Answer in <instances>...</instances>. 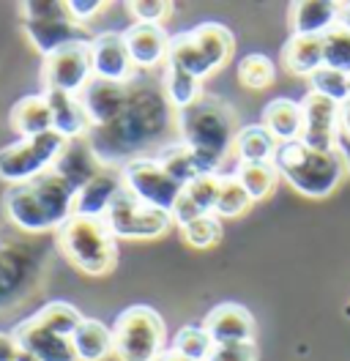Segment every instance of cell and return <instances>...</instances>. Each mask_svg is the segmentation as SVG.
<instances>
[{
    "instance_id": "1",
    "label": "cell",
    "mask_w": 350,
    "mask_h": 361,
    "mask_svg": "<svg viewBox=\"0 0 350 361\" xmlns=\"http://www.w3.org/2000/svg\"><path fill=\"white\" fill-rule=\"evenodd\" d=\"M167 126L170 104L162 85H153L148 80H129V99L121 115L102 129H90L85 140L104 167L121 170L126 161L140 159L145 148L159 142Z\"/></svg>"
},
{
    "instance_id": "2",
    "label": "cell",
    "mask_w": 350,
    "mask_h": 361,
    "mask_svg": "<svg viewBox=\"0 0 350 361\" xmlns=\"http://www.w3.org/2000/svg\"><path fill=\"white\" fill-rule=\"evenodd\" d=\"M175 129L181 142L195 154L200 176H219V167L236 145L241 126L230 102L203 93L195 104L175 113Z\"/></svg>"
},
{
    "instance_id": "3",
    "label": "cell",
    "mask_w": 350,
    "mask_h": 361,
    "mask_svg": "<svg viewBox=\"0 0 350 361\" xmlns=\"http://www.w3.org/2000/svg\"><path fill=\"white\" fill-rule=\"evenodd\" d=\"M74 200L77 189L64 176L49 170L39 178L8 186L3 195V211L8 222L25 233H49L74 214Z\"/></svg>"
},
{
    "instance_id": "4",
    "label": "cell",
    "mask_w": 350,
    "mask_h": 361,
    "mask_svg": "<svg viewBox=\"0 0 350 361\" xmlns=\"http://www.w3.org/2000/svg\"><path fill=\"white\" fill-rule=\"evenodd\" d=\"M80 310L68 301H49L36 315L25 317L14 326L11 337L22 353L36 361H77L71 334L80 326Z\"/></svg>"
},
{
    "instance_id": "5",
    "label": "cell",
    "mask_w": 350,
    "mask_h": 361,
    "mask_svg": "<svg viewBox=\"0 0 350 361\" xmlns=\"http://www.w3.org/2000/svg\"><path fill=\"white\" fill-rule=\"evenodd\" d=\"M274 167L298 195L309 200H326L345 176L337 151H315L301 140L282 142L274 154Z\"/></svg>"
},
{
    "instance_id": "6",
    "label": "cell",
    "mask_w": 350,
    "mask_h": 361,
    "mask_svg": "<svg viewBox=\"0 0 350 361\" xmlns=\"http://www.w3.org/2000/svg\"><path fill=\"white\" fill-rule=\"evenodd\" d=\"M55 235L66 260L88 276H104L118 263V238L102 216L71 214Z\"/></svg>"
},
{
    "instance_id": "7",
    "label": "cell",
    "mask_w": 350,
    "mask_h": 361,
    "mask_svg": "<svg viewBox=\"0 0 350 361\" xmlns=\"http://www.w3.org/2000/svg\"><path fill=\"white\" fill-rule=\"evenodd\" d=\"M109 329L112 356L118 361H159L167 350V326L153 307L131 304Z\"/></svg>"
},
{
    "instance_id": "8",
    "label": "cell",
    "mask_w": 350,
    "mask_h": 361,
    "mask_svg": "<svg viewBox=\"0 0 350 361\" xmlns=\"http://www.w3.org/2000/svg\"><path fill=\"white\" fill-rule=\"evenodd\" d=\"M22 25L28 39L44 58L58 52L61 47L90 42L85 25H80L66 8V3H22Z\"/></svg>"
},
{
    "instance_id": "9",
    "label": "cell",
    "mask_w": 350,
    "mask_h": 361,
    "mask_svg": "<svg viewBox=\"0 0 350 361\" xmlns=\"http://www.w3.org/2000/svg\"><path fill=\"white\" fill-rule=\"evenodd\" d=\"M66 140L58 132H44L36 137H22L0 148V180L17 186L49 173L64 151Z\"/></svg>"
},
{
    "instance_id": "10",
    "label": "cell",
    "mask_w": 350,
    "mask_h": 361,
    "mask_svg": "<svg viewBox=\"0 0 350 361\" xmlns=\"http://www.w3.org/2000/svg\"><path fill=\"white\" fill-rule=\"evenodd\" d=\"M104 222L118 241H153V238H162L173 227V216L145 205L126 189H121L115 200L109 203Z\"/></svg>"
},
{
    "instance_id": "11",
    "label": "cell",
    "mask_w": 350,
    "mask_h": 361,
    "mask_svg": "<svg viewBox=\"0 0 350 361\" xmlns=\"http://www.w3.org/2000/svg\"><path fill=\"white\" fill-rule=\"evenodd\" d=\"M121 180H123V189L129 195H134L137 200H143L151 208L164 211V214H173L175 203L183 192V183L170 178L153 157H140L126 161L121 167Z\"/></svg>"
},
{
    "instance_id": "12",
    "label": "cell",
    "mask_w": 350,
    "mask_h": 361,
    "mask_svg": "<svg viewBox=\"0 0 350 361\" xmlns=\"http://www.w3.org/2000/svg\"><path fill=\"white\" fill-rule=\"evenodd\" d=\"M90 77H93L90 42L61 47L58 52L47 55L42 63L44 90H64V93H77L80 96V90L90 82Z\"/></svg>"
},
{
    "instance_id": "13",
    "label": "cell",
    "mask_w": 350,
    "mask_h": 361,
    "mask_svg": "<svg viewBox=\"0 0 350 361\" xmlns=\"http://www.w3.org/2000/svg\"><path fill=\"white\" fill-rule=\"evenodd\" d=\"M301 113H304L301 142L315 151H334L339 137V104L309 90L301 99Z\"/></svg>"
},
{
    "instance_id": "14",
    "label": "cell",
    "mask_w": 350,
    "mask_h": 361,
    "mask_svg": "<svg viewBox=\"0 0 350 361\" xmlns=\"http://www.w3.org/2000/svg\"><path fill=\"white\" fill-rule=\"evenodd\" d=\"M90 66H93V77L99 80H109V82L134 80V63L123 42V33L102 30L90 36Z\"/></svg>"
},
{
    "instance_id": "15",
    "label": "cell",
    "mask_w": 350,
    "mask_h": 361,
    "mask_svg": "<svg viewBox=\"0 0 350 361\" xmlns=\"http://www.w3.org/2000/svg\"><path fill=\"white\" fill-rule=\"evenodd\" d=\"M126 99H129V82H109L99 77H90V82L80 90V102L85 107L90 129H102L112 123L121 115Z\"/></svg>"
},
{
    "instance_id": "16",
    "label": "cell",
    "mask_w": 350,
    "mask_h": 361,
    "mask_svg": "<svg viewBox=\"0 0 350 361\" xmlns=\"http://www.w3.org/2000/svg\"><path fill=\"white\" fill-rule=\"evenodd\" d=\"M214 345H233V342H255V317L246 307L236 301L217 304L203 320Z\"/></svg>"
},
{
    "instance_id": "17",
    "label": "cell",
    "mask_w": 350,
    "mask_h": 361,
    "mask_svg": "<svg viewBox=\"0 0 350 361\" xmlns=\"http://www.w3.org/2000/svg\"><path fill=\"white\" fill-rule=\"evenodd\" d=\"M123 42L131 55V63L140 71L162 66L167 61L170 49V36L162 25H140L134 23L123 30Z\"/></svg>"
},
{
    "instance_id": "18",
    "label": "cell",
    "mask_w": 350,
    "mask_h": 361,
    "mask_svg": "<svg viewBox=\"0 0 350 361\" xmlns=\"http://www.w3.org/2000/svg\"><path fill=\"white\" fill-rule=\"evenodd\" d=\"M49 113H52V132L64 140H83L90 132V121L77 93H64V90H42Z\"/></svg>"
},
{
    "instance_id": "19",
    "label": "cell",
    "mask_w": 350,
    "mask_h": 361,
    "mask_svg": "<svg viewBox=\"0 0 350 361\" xmlns=\"http://www.w3.org/2000/svg\"><path fill=\"white\" fill-rule=\"evenodd\" d=\"M52 170H55L58 176H64V178L80 192L88 180L104 170V164L96 159V154H93L90 145H88V140L83 137V140H66L64 151H61V157H58Z\"/></svg>"
},
{
    "instance_id": "20",
    "label": "cell",
    "mask_w": 350,
    "mask_h": 361,
    "mask_svg": "<svg viewBox=\"0 0 350 361\" xmlns=\"http://www.w3.org/2000/svg\"><path fill=\"white\" fill-rule=\"evenodd\" d=\"M262 129L274 137L279 145L282 142H296L301 140V129H304V113H301V102L296 99H271L265 107H262L260 118Z\"/></svg>"
},
{
    "instance_id": "21",
    "label": "cell",
    "mask_w": 350,
    "mask_h": 361,
    "mask_svg": "<svg viewBox=\"0 0 350 361\" xmlns=\"http://www.w3.org/2000/svg\"><path fill=\"white\" fill-rule=\"evenodd\" d=\"M123 189V180H121V170H112L104 167L99 176L88 180L85 186L77 192V200H74V214H83V216H102L107 214L109 203L115 200V195Z\"/></svg>"
},
{
    "instance_id": "22",
    "label": "cell",
    "mask_w": 350,
    "mask_h": 361,
    "mask_svg": "<svg viewBox=\"0 0 350 361\" xmlns=\"http://www.w3.org/2000/svg\"><path fill=\"white\" fill-rule=\"evenodd\" d=\"M217 189H219V176H197L189 180L178 197L173 208V225L181 227L192 222L195 216L203 214H214V203H217Z\"/></svg>"
},
{
    "instance_id": "23",
    "label": "cell",
    "mask_w": 350,
    "mask_h": 361,
    "mask_svg": "<svg viewBox=\"0 0 350 361\" xmlns=\"http://www.w3.org/2000/svg\"><path fill=\"white\" fill-rule=\"evenodd\" d=\"M8 123L20 135V140L52 132V113H49V104H47L44 93H30V96L17 99L11 113H8Z\"/></svg>"
},
{
    "instance_id": "24",
    "label": "cell",
    "mask_w": 350,
    "mask_h": 361,
    "mask_svg": "<svg viewBox=\"0 0 350 361\" xmlns=\"http://www.w3.org/2000/svg\"><path fill=\"white\" fill-rule=\"evenodd\" d=\"M339 3L323 0H298L290 6V25L296 36H323L337 25Z\"/></svg>"
},
{
    "instance_id": "25",
    "label": "cell",
    "mask_w": 350,
    "mask_h": 361,
    "mask_svg": "<svg viewBox=\"0 0 350 361\" xmlns=\"http://www.w3.org/2000/svg\"><path fill=\"white\" fill-rule=\"evenodd\" d=\"M189 36H192V42L197 44V49L203 52V58L208 61V66L214 68V71L224 66L233 58V52H236V36H233V30L219 23L197 25V27L189 30Z\"/></svg>"
},
{
    "instance_id": "26",
    "label": "cell",
    "mask_w": 350,
    "mask_h": 361,
    "mask_svg": "<svg viewBox=\"0 0 350 361\" xmlns=\"http://www.w3.org/2000/svg\"><path fill=\"white\" fill-rule=\"evenodd\" d=\"M284 68H290L298 77H312L318 68L323 66V36H290L284 42L282 52Z\"/></svg>"
},
{
    "instance_id": "27",
    "label": "cell",
    "mask_w": 350,
    "mask_h": 361,
    "mask_svg": "<svg viewBox=\"0 0 350 361\" xmlns=\"http://www.w3.org/2000/svg\"><path fill=\"white\" fill-rule=\"evenodd\" d=\"M77 361H104L112 353V329L96 317H83L71 334Z\"/></svg>"
},
{
    "instance_id": "28",
    "label": "cell",
    "mask_w": 350,
    "mask_h": 361,
    "mask_svg": "<svg viewBox=\"0 0 350 361\" xmlns=\"http://www.w3.org/2000/svg\"><path fill=\"white\" fill-rule=\"evenodd\" d=\"M233 148L239 154V164H268L274 161L279 142L262 129V123H246L239 129Z\"/></svg>"
},
{
    "instance_id": "29",
    "label": "cell",
    "mask_w": 350,
    "mask_h": 361,
    "mask_svg": "<svg viewBox=\"0 0 350 361\" xmlns=\"http://www.w3.org/2000/svg\"><path fill=\"white\" fill-rule=\"evenodd\" d=\"M162 93H164L167 104L175 107V113H178V110H183V107L195 104L197 99L203 96V80H197L189 71L167 63V66H164V74H162Z\"/></svg>"
},
{
    "instance_id": "30",
    "label": "cell",
    "mask_w": 350,
    "mask_h": 361,
    "mask_svg": "<svg viewBox=\"0 0 350 361\" xmlns=\"http://www.w3.org/2000/svg\"><path fill=\"white\" fill-rule=\"evenodd\" d=\"M153 159L159 161V167L175 178L178 183H189V180H195L200 176V170H197V161H195V154L189 151V145H183L181 140L178 142H167V145H162Z\"/></svg>"
},
{
    "instance_id": "31",
    "label": "cell",
    "mask_w": 350,
    "mask_h": 361,
    "mask_svg": "<svg viewBox=\"0 0 350 361\" xmlns=\"http://www.w3.org/2000/svg\"><path fill=\"white\" fill-rule=\"evenodd\" d=\"M236 178L246 189V195L252 197V203H258V200H265L268 195H274V189L279 183V173H277L274 161H268V164H239Z\"/></svg>"
},
{
    "instance_id": "32",
    "label": "cell",
    "mask_w": 350,
    "mask_h": 361,
    "mask_svg": "<svg viewBox=\"0 0 350 361\" xmlns=\"http://www.w3.org/2000/svg\"><path fill=\"white\" fill-rule=\"evenodd\" d=\"M252 205V197L246 195V189L241 186V180L233 176H219V189H217V203H214V214L219 219H233L246 214Z\"/></svg>"
},
{
    "instance_id": "33",
    "label": "cell",
    "mask_w": 350,
    "mask_h": 361,
    "mask_svg": "<svg viewBox=\"0 0 350 361\" xmlns=\"http://www.w3.org/2000/svg\"><path fill=\"white\" fill-rule=\"evenodd\" d=\"M239 82L246 90H265L277 82V66L268 55L249 52L239 63Z\"/></svg>"
},
{
    "instance_id": "34",
    "label": "cell",
    "mask_w": 350,
    "mask_h": 361,
    "mask_svg": "<svg viewBox=\"0 0 350 361\" xmlns=\"http://www.w3.org/2000/svg\"><path fill=\"white\" fill-rule=\"evenodd\" d=\"M170 348H173L175 353L186 356V359L205 361L208 353L214 350V339L208 337V331H205L203 323H189V326H183V329L175 331V339Z\"/></svg>"
},
{
    "instance_id": "35",
    "label": "cell",
    "mask_w": 350,
    "mask_h": 361,
    "mask_svg": "<svg viewBox=\"0 0 350 361\" xmlns=\"http://www.w3.org/2000/svg\"><path fill=\"white\" fill-rule=\"evenodd\" d=\"M309 88H312V93L323 96V99L334 102V104H345L350 99V74L320 66L309 77Z\"/></svg>"
},
{
    "instance_id": "36",
    "label": "cell",
    "mask_w": 350,
    "mask_h": 361,
    "mask_svg": "<svg viewBox=\"0 0 350 361\" xmlns=\"http://www.w3.org/2000/svg\"><path fill=\"white\" fill-rule=\"evenodd\" d=\"M183 241L195 249H211L214 244H219L222 238V219L217 214H203V216H195L192 222L178 227Z\"/></svg>"
},
{
    "instance_id": "37",
    "label": "cell",
    "mask_w": 350,
    "mask_h": 361,
    "mask_svg": "<svg viewBox=\"0 0 350 361\" xmlns=\"http://www.w3.org/2000/svg\"><path fill=\"white\" fill-rule=\"evenodd\" d=\"M323 66L350 74V30L342 25H334L323 33Z\"/></svg>"
},
{
    "instance_id": "38",
    "label": "cell",
    "mask_w": 350,
    "mask_h": 361,
    "mask_svg": "<svg viewBox=\"0 0 350 361\" xmlns=\"http://www.w3.org/2000/svg\"><path fill=\"white\" fill-rule=\"evenodd\" d=\"M126 8L131 20L140 25H164L173 17V3L167 0H134Z\"/></svg>"
},
{
    "instance_id": "39",
    "label": "cell",
    "mask_w": 350,
    "mask_h": 361,
    "mask_svg": "<svg viewBox=\"0 0 350 361\" xmlns=\"http://www.w3.org/2000/svg\"><path fill=\"white\" fill-rule=\"evenodd\" d=\"M205 361H258L255 342H233V345H214Z\"/></svg>"
},
{
    "instance_id": "40",
    "label": "cell",
    "mask_w": 350,
    "mask_h": 361,
    "mask_svg": "<svg viewBox=\"0 0 350 361\" xmlns=\"http://www.w3.org/2000/svg\"><path fill=\"white\" fill-rule=\"evenodd\" d=\"M66 8H68V14H71L77 23L83 25V23H88V20H93V17L104 8V3H102V0H68Z\"/></svg>"
},
{
    "instance_id": "41",
    "label": "cell",
    "mask_w": 350,
    "mask_h": 361,
    "mask_svg": "<svg viewBox=\"0 0 350 361\" xmlns=\"http://www.w3.org/2000/svg\"><path fill=\"white\" fill-rule=\"evenodd\" d=\"M20 353L22 350H20V345L14 342V337L0 331V361H17Z\"/></svg>"
},
{
    "instance_id": "42",
    "label": "cell",
    "mask_w": 350,
    "mask_h": 361,
    "mask_svg": "<svg viewBox=\"0 0 350 361\" xmlns=\"http://www.w3.org/2000/svg\"><path fill=\"white\" fill-rule=\"evenodd\" d=\"M334 151H337V154H339V159H342L345 173H350V137L339 132V137H337V148H334Z\"/></svg>"
},
{
    "instance_id": "43",
    "label": "cell",
    "mask_w": 350,
    "mask_h": 361,
    "mask_svg": "<svg viewBox=\"0 0 350 361\" xmlns=\"http://www.w3.org/2000/svg\"><path fill=\"white\" fill-rule=\"evenodd\" d=\"M339 132L350 137V99L345 104H339Z\"/></svg>"
},
{
    "instance_id": "44",
    "label": "cell",
    "mask_w": 350,
    "mask_h": 361,
    "mask_svg": "<svg viewBox=\"0 0 350 361\" xmlns=\"http://www.w3.org/2000/svg\"><path fill=\"white\" fill-rule=\"evenodd\" d=\"M337 25H342L350 30V3H339V14H337Z\"/></svg>"
},
{
    "instance_id": "45",
    "label": "cell",
    "mask_w": 350,
    "mask_h": 361,
    "mask_svg": "<svg viewBox=\"0 0 350 361\" xmlns=\"http://www.w3.org/2000/svg\"><path fill=\"white\" fill-rule=\"evenodd\" d=\"M159 361H192V359H186V356H181V353H175L173 348H167L162 356H159Z\"/></svg>"
},
{
    "instance_id": "46",
    "label": "cell",
    "mask_w": 350,
    "mask_h": 361,
    "mask_svg": "<svg viewBox=\"0 0 350 361\" xmlns=\"http://www.w3.org/2000/svg\"><path fill=\"white\" fill-rule=\"evenodd\" d=\"M348 315H350V304H348Z\"/></svg>"
}]
</instances>
